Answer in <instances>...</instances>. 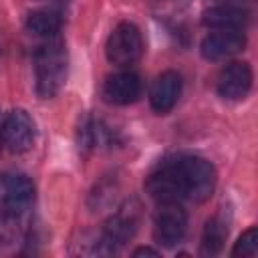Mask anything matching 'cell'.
Masks as SVG:
<instances>
[{"label": "cell", "mask_w": 258, "mask_h": 258, "mask_svg": "<svg viewBox=\"0 0 258 258\" xmlns=\"http://www.w3.org/2000/svg\"><path fill=\"white\" fill-rule=\"evenodd\" d=\"M177 173L183 187V198L194 202H206L216 187V169L214 165L198 155H183L175 159Z\"/></svg>", "instance_id": "obj_2"}, {"label": "cell", "mask_w": 258, "mask_h": 258, "mask_svg": "<svg viewBox=\"0 0 258 258\" xmlns=\"http://www.w3.org/2000/svg\"><path fill=\"white\" fill-rule=\"evenodd\" d=\"M234 256H248V258H254L258 254V230L256 228H250L246 230L240 240L236 242L234 250H232Z\"/></svg>", "instance_id": "obj_16"}, {"label": "cell", "mask_w": 258, "mask_h": 258, "mask_svg": "<svg viewBox=\"0 0 258 258\" xmlns=\"http://www.w3.org/2000/svg\"><path fill=\"white\" fill-rule=\"evenodd\" d=\"M187 214L177 202H161L153 216V236L157 244L171 248L185 236Z\"/></svg>", "instance_id": "obj_6"}, {"label": "cell", "mask_w": 258, "mask_h": 258, "mask_svg": "<svg viewBox=\"0 0 258 258\" xmlns=\"http://www.w3.org/2000/svg\"><path fill=\"white\" fill-rule=\"evenodd\" d=\"M60 26H62V16H60L58 10H52V8L34 10L26 18L28 32H32L36 36H44V38L56 36L58 30H60Z\"/></svg>", "instance_id": "obj_14"}, {"label": "cell", "mask_w": 258, "mask_h": 258, "mask_svg": "<svg viewBox=\"0 0 258 258\" xmlns=\"http://www.w3.org/2000/svg\"><path fill=\"white\" fill-rule=\"evenodd\" d=\"M141 220V206L137 200H127L103 226L99 238V254H111L125 242H129L139 226Z\"/></svg>", "instance_id": "obj_3"}, {"label": "cell", "mask_w": 258, "mask_h": 258, "mask_svg": "<svg viewBox=\"0 0 258 258\" xmlns=\"http://www.w3.org/2000/svg\"><path fill=\"white\" fill-rule=\"evenodd\" d=\"M105 54L115 67H129L143 54V36L133 22H119L105 44Z\"/></svg>", "instance_id": "obj_4"}, {"label": "cell", "mask_w": 258, "mask_h": 258, "mask_svg": "<svg viewBox=\"0 0 258 258\" xmlns=\"http://www.w3.org/2000/svg\"><path fill=\"white\" fill-rule=\"evenodd\" d=\"M36 129L24 109H12L2 123V141L12 153H24L34 145Z\"/></svg>", "instance_id": "obj_7"}, {"label": "cell", "mask_w": 258, "mask_h": 258, "mask_svg": "<svg viewBox=\"0 0 258 258\" xmlns=\"http://www.w3.org/2000/svg\"><path fill=\"white\" fill-rule=\"evenodd\" d=\"M179 95H181V77L175 71H165L153 81L149 91V103L153 111L163 115L175 107Z\"/></svg>", "instance_id": "obj_12"}, {"label": "cell", "mask_w": 258, "mask_h": 258, "mask_svg": "<svg viewBox=\"0 0 258 258\" xmlns=\"http://www.w3.org/2000/svg\"><path fill=\"white\" fill-rule=\"evenodd\" d=\"M34 202V183L24 173L0 175V214L20 218Z\"/></svg>", "instance_id": "obj_5"}, {"label": "cell", "mask_w": 258, "mask_h": 258, "mask_svg": "<svg viewBox=\"0 0 258 258\" xmlns=\"http://www.w3.org/2000/svg\"><path fill=\"white\" fill-rule=\"evenodd\" d=\"M67 69H69V54H67V46L62 40L52 36L50 40L40 44L34 54L36 93L42 99L54 97L64 85Z\"/></svg>", "instance_id": "obj_1"}, {"label": "cell", "mask_w": 258, "mask_h": 258, "mask_svg": "<svg viewBox=\"0 0 258 258\" xmlns=\"http://www.w3.org/2000/svg\"><path fill=\"white\" fill-rule=\"evenodd\" d=\"M246 46V36L238 28H220L210 32L202 40V56L208 60H222L228 56H234Z\"/></svg>", "instance_id": "obj_9"}, {"label": "cell", "mask_w": 258, "mask_h": 258, "mask_svg": "<svg viewBox=\"0 0 258 258\" xmlns=\"http://www.w3.org/2000/svg\"><path fill=\"white\" fill-rule=\"evenodd\" d=\"M139 95H141V81L135 73L129 71H121L107 77L103 85V97L113 105H129L137 101Z\"/></svg>", "instance_id": "obj_11"}, {"label": "cell", "mask_w": 258, "mask_h": 258, "mask_svg": "<svg viewBox=\"0 0 258 258\" xmlns=\"http://www.w3.org/2000/svg\"><path fill=\"white\" fill-rule=\"evenodd\" d=\"M252 87V69L248 62H230L218 77V93L228 101H240Z\"/></svg>", "instance_id": "obj_10"}, {"label": "cell", "mask_w": 258, "mask_h": 258, "mask_svg": "<svg viewBox=\"0 0 258 258\" xmlns=\"http://www.w3.org/2000/svg\"><path fill=\"white\" fill-rule=\"evenodd\" d=\"M248 14L246 10H242L240 6L234 4H220V6H212L210 10L204 12L202 22L214 30L220 28H238L242 30V26L246 24Z\"/></svg>", "instance_id": "obj_13"}, {"label": "cell", "mask_w": 258, "mask_h": 258, "mask_svg": "<svg viewBox=\"0 0 258 258\" xmlns=\"http://www.w3.org/2000/svg\"><path fill=\"white\" fill-rule=\"evenodd\" d=\"M145 191L159 204L161 202H179L183 198V187H181V179H179L175 161H167V163L159 165L155 171H151L149 177L145 179Z\"/></svg>", "instance_id": "obj_8"}, {"label": "cell", "mask_w": 258, "mask_h": 258, "mask_svg": "<svg viewBox=\"0 0 258 258\" xmlns=\"http://www.w3.org/2000/svg\"><path fill=\"white\" fill-rule=\"evenodd\" d=\"M228 238V224L222 216H214L206 222L204 232H202V254L204 256H214L222 250L224 242Z\"/></svg>", "instance_id": "obj_15"}, {"label": "cell", "mask_w": 258, "mask_h": 258, "mask_svg": "<svg viewBox=\"0 0 258 258\" xmlns=\"http://www.w3.org/2000/svg\"><path fill=\"white\" fill-rule=\"evenodd\" d=\"M157 254H159L157 250H153V248H145V246H143V248H137V250L133 252L135 258H139V256H157Z\"/></svg>", "instance_id": "obj_17"}]
</instances>
